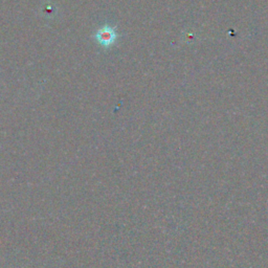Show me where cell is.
<instances>
[{"label": "cell", "mask_w": 268, "mask_h": 268, "mask_svg": "<svg viewBox=\"0 0 268 268\" xmlns=\"http://www.w3.org/2000/svg\"><path fill=\"white\" fill-rule=\"evenodd\" d=\"M118 37L119 35L116 31V28H112L110 25H104V27L101 28L95 35L98 43L103 47H109L113 45L116 43Z\"/></svg>", "instance_id": "6da1fadb"}]
</instances>
